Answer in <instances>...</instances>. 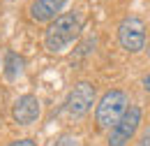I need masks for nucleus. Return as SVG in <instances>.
<instances>
[{"label":"nucleus","instance_id":"1","mask_svg":"<svg viewBox=\"0 0 150 146\" xmlns=\"http://www.w3.org/2000/svg\"><path fill=\"white\" fill-rule=\"evenodd\" d=\"M81 28H83V16L79 12H65L49 23L44 33V47L51 54H60L79 37Z\"/></svg>","mask_w":150,"mask_h":146},{"label":"nucleus","instance_id":"11","mask_svg":"<svg viewBox=\"0 0 150 146\" xmlns=\"http://www.w3.org/2000/svg\"><path fill=\"white\" fill-rule=\"evenodd\" d=\"M9 146H37V144H35V139H16V142H12Z\"/></svg>","mask_w":150,"mask_h":146},{"label":"nucleus","instance_id":"5","mask_svg":"<svg viewBox=\"0 0 150 146\" xmlns=\"http://www.w3.org/2000/svg\"><path fill=\"white\" fill-rule=\"evenodd\" d=\"M139 125H141V109L139 107H129L125 111V116L109 130V146H125L136 135Z\"/></svg>","mask_w":150,"mask_h":146},{"label":"nucleus","instance_id":"3","mask_svg":"<svg viewBox=\"0 0 150 146\" xmlns=\"http://www.w3.org/2000/svg\"><path fill=\"white\" fill-rule=\"evenodd\" d=\"M118 42L125 51L139 54L146 49V23L139 16H127L118 26Z\"/></svg>","mask_w":150,"mask_h":146},{"label":"nucleus","instance_id":"9","mask_svg":"<svg viewBox=\"0 0 150 146\" xmlns=\"http://www.w3.org/2000/svg\"><path fill=\"white\" fill-rule=\"evenodd\" d=\"M53 146H81V144H79V139H76L74 135H62V137L56 139Z\"/></svg>","mask_w":150,"mask_h":146},{"label":"nucleus","instance_id":"6","mask_svg":"<svg viewBox=\"0 0 150 146\" xmlns=\"http://www.w3.org/2000/svg\"><path fill=\"white\" fill-rule=\"evenodd\" d=\"M42 114V107H39V100L35 95H21L19 100L14 102L12 107V116L19 125H30L35 123Z\"/></svg>","mask_w":150,"mask_h":146},{"label":"nucleus","instance_id":"2","mask_svg":"<svg viewBox=\"0 0 150 146\" xmlns=\"http://www.w3.org/2000/svg\"><path fill=\"white\" fill-rule=\"evenodd\" d=\"M127 109H129V97H127V93L109 91L99 100V104H97V114H95V116H97V125L111 130L113 125L125 116Z\"/></svg>","mask_w":150,"mask_h":146},{"label":"nucleus","instance_id":"8","mask_svg":"<svg viewBox=\"0 0 150 146\" xmlns=\"http://www.w3.org/2000/svg\"><path fill=\"white\" fill-rule=\"evenodd\" d=\"M21 72H23V58L19 54H14V51H7V56H5V74H7V79H16Z\"/></svg>","mask_w":150,"mask_h":146},{"label":"nucleus","instance_id":"4","mask_svg":"<svg viewBox=\"0 0 150 146\" xmlns=\"http://www.w3.org/2000/svg\"><path fill=\"white\" fill-rule=\"evenodd\" d=\"M95 102V86L90 81H79L74 88L69 91L67 100H65V111L72 118H81L83 114H88Z\"/></svg>","mask_w":150,"mask_h":146},{"label":"nucleus","instance_id":"12","mask_svg":"<svg viewBox=\"0 0 150 146\" xmlns=\"http://www.w3.org/2000/svg\"><path fill=\"white\" fill-rule=\"evenodd\" d=\"M141 84H143V88H146V91L150 93V74H146V77L141 79Z\"/></svg>","mask_w":150,"mask_h":146},{"label":"nucleus","instance_id":"7","mask_svg":"<svg viewBox=\"0 0 150 146\" xmlns=\"http://www.w3.org/2000/svg\"><path fill=\"white\" fill-rule=\"evenodd\" d=\"M67 0H35L30 5V19L37 21V23H44V21H53V19L60 16L62 7H65Z\"/></svg>","mask_w":150,"mask_h":146},{"label":"nucleus","instance_id":"10","mask_svg":"<svg viewBox=\"0 0 150 146\" xmlns=\"http://www.w3.org/2000/svg\"><path fill=\"white\" fill-rule=\"evenodd\" d=\"M136 146H150V128L141 135V139H139V144H136Z\"/></svg>","mask_w":150,"mask_h":146}]
</instances>
